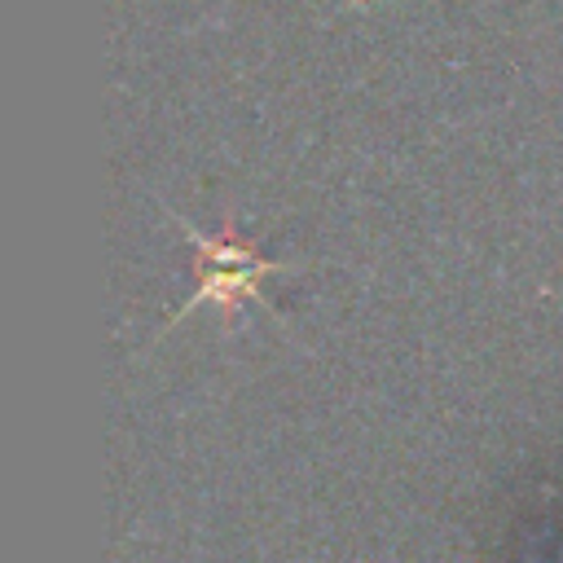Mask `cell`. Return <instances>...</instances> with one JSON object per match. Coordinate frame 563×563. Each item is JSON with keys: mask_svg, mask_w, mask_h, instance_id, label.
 <instances>
[{"mask_svg": "<svg viewBox=\"0 0 563 563\" xmlns=\"http://www.w3.org/2000/svg\"><path fill=\"white\" fill-rule=\"evenodd\" d=\"M176 224H180L185 238L194 242L198 290L172 312L167 330L180 325V321H185L194 308H202V303H211L216 312H224V321H233L246 303L260 299L264 277H273V273H290V268H295V264H282V260H264L246 238L233 233V224H224L220 233H202V229H194V224L180 220V216H176Z\"/></svg>", "mask_w": 563, "mask_h": 563, "instance_id": "obj_1", "label": "cell"}]
</instances>
